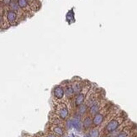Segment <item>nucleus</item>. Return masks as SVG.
Listing matches in <instances>:
<instances>
[{
  "label": "nucleus",
  "instance_id": "1",
  "mask_svg": "<svg viewBox=\"0 0 137 137\" xmlns=\"http://www.w3.org/2000/svg\"><path fill=\"white\" fill-rule=\"evenodd\" d=\"M119 125H120V121H119V119H112V120H110L109 122L107 124L104 131H105L106 133L114 132V131H115L118 128H119Z\"/></svg>",
  "mask_w": 137,
  "mask_h": 137
},
{
  "label": "nucleus",
  "instance_id": "2",
  "mask_svg": "<svg viewBox=\"0 0 137 137\" xmlns=\"http://www.w3.org/2000/svg\"><path fill=\"white\" fill-rule=\"evenodd\" d=\"M57 115L62 119H66L69 115V111L65 104H60L57 107Z\"/></svg>",
  "mask_w": 137,
  "mask_h": 137
},
{
  "label": "nucleus",
  "instance_id": "3",
  "mask_svg": "<svg viewBox=\"0 0 137 137\" xmlns=\"http://www.w3.org/2000/svg\"><path fill=\"white\" fill-rule=\"evenodd\" d=\"M53 94L56 99H62L65 95V90L62 86H56L53 90Z\"/></svg>",
  "mask_w": 137,
  "mask_h": 137
},
{
  "label": "nucleus",
  "instance_id": "4",
  "mask_svg": "<svg viewBox=\"0 0 137 137\" xmlns=\"http://www.w3.org/2000/svg\"><path fill=\"white\" fill-rule=\"evenodd\" d=\"M104 119V114L98 112V114H96V115L94 116V119H93V125H94V126H98V125H100L103 123Z\"/></svg>",
  "mask_w": 137,
  "mask_h": 137
},
{
  "label": "nucleus",
  "instance_id": "5",
  "mask_svg": "<svg viewBox=\"0 0 137 137\" xmlns=\"http://www.w3.org/2000/svg\"><path fill=\"white\" fill-rule=\"evenodd\" d=\"M72 88H73V90H74V93H75L76 94H80V93L82 92V90L83 89V83L79 81L73 82V83H72Z\"/></svg>",
  "mask_w": 137,
  "mask_h": 137
},
{
  "label": "nucleus",
  "instance_id": "6",
  "mask_svg": "<svg viewBox=\"0 0 137 137\" xmlns=\"http://www.w3.org/2000/svg\"><path fill=\"white\" fill-rule=\"evenodd\" d=\"M74 94H75V93H74V90H73V88H72V84L66 85V88H65V95L66 98H67L68 99H72V98H73Z\"/></svg>",
  "mask_w": 137,
  "mask_h": 137
},
{
  "label": "nucleus",
  "instance_id": "7",
  "mask_svg": "<svg viewBox=\"0 0 137 137\" xmlns=\"http://www.w3.org/2000/svg\"><path fill=\"white\" fill-rule=\"evenodd\" d=\"M85 97H86V94H83V93H80V94H77L75 98L76 106H79L82 104H83L85 101Z\"/></svg>",
  "mask_w": 137,
  "mask_h": 137
},
{
  "label": "nucleus",
  "instance_id": "8",
  "mask_svg": "<svg viewBox=\"0 0 137 137\" xmlns=\"http://www.w3.org/2000/svg\"><path fill=\"white\" fill-rule=\"evenodd\" d=\"M100 109V105L99 104L96 103V104H93L92 106H90V109H89V113H90L91 115H95L96 114H98L99 112Z\"/></svg>",
  "mask_w": 137,
  "mask_h": 137
},
{
  "label": "nucleus",
  "instance_id": "9",
  "mask_svg": "<svg viewBox=\"0 0 137 137\" xmlns=\"http://www.w3.org/2000/svg\"><path fill=\"white\" fill-rule=\"evenodd\" d=\"M93 125V119L90 116H87L86 118L83 120V127H84L85 130H87V129L91 128Z\"/></svg>",
  "mask_w": 137,
  "mask_h": 137
},
{
  "label": "nucleus",
  "instance_id": "10",
  "mask_svg": "<svg viewBox=\"0 0 137 137\" xmlns=\"http://www.w3.org/2000/svg\"><path fill=\"white\" fill-rule=\"evenodd\" d=\"M87 109V105L85 104H82L81 105L77 106V115H83L86 114Z\"/></svg>",
  "mask_w": 137,
  "mask_h": 137
},
{
  "label": "nucleus",
  "instance_id": "11",
  "mask_svg": "<svg viewBox=\"0 0 137 137\" xmlns=\"http://www.w3.org/2000/svg\"><path fill=\"white\" fill-rule=\"evenodd\" d=\"M52 131L56 135V136H63L64 134V130L62 129V127L59 126V125H56L52 127Z\"/></svg>",
  "mask_w": 137,
  "mask_h": 137
},
{
  "label": "nucleus",
  "instance_id": "12",
  "mask_svg": "<svg viewBox=\"0 0 137 137\" xmlns=\"http://www.w3.org/2000/svg\"><path fill=\"white\" fill-rule=\"evenodd\" d=\"M7 18H8V20H9V23L14 22L15 20H16V18H17L16 13H15L14 11H13V10L9 11V12H8V14H7Z\"/></svg>",
  "mask_w": 137,
  "mask_h": 137
},
{
  "label": "nucleus",
  "instance_id": "13",
  "mask_svg": "<svg viewBox=\"0 0 137 137\" xmlns=\"http://www.w3.org/2000/svg\"><path fill=\"white\" fill-rule=\"evenodd\" d=\"M72 126L76 129V130H81L82 125H81V122H80V119H76V118H75V119H72Z\"/></svg>",
  "mask_w": 137,
  "mask_h": 137
},
{
  "label": "nucleus",
  "instance_id": "14",
  "mask_svg": "<svg viewBox=\"0 0 137 137\" xmlns=\"http://www.w3.org/2000/svg\"><path fill=\"white\" fill-rule=\"evenodd\" d=\"M99 135H100L99 130L96 128L92 129V130H90V132H89V136H90V137H99Z\"/></svg>",
  "mask_w": 137,
  "mask_h": 137
},
{
  "label": "nucleus",
  "instance_id": "15",
  "mask_svg": "<svg viewBox=\"0 0 137 137\" xmlns=\"http://www.w3.org/2000/svg\"><path fill=\"white\" fill-rule=\"evenodd\" d=\"M18 4H19V6H20V8H21V9H25V8L28 6V2H27V0H19Z\"/></svg>",
  "mask_w": 137,
  "mask_h": 137
},
{
  "label": "nucleus",
  "instance_id": "16",
  "mask_svg": "<svg viewBox=\"0 0 137 137\" xmlns=\"http://www.w3.org/2000/svg\"><path fill=\"white\" fill-rule=\"evenodd\" d=\"M9 5H10V8H11V9H12V10H13V11H14V10H18L19 8H20V6H19L18 3H16V2H14V3H11Z\"/></svg>",
  "mask_w": 137,
  "mask_h": 137
},
{
  "label": "nucleus",
  "instance_id": "17",
  "mask_svg": "<svg viewBox=\"0 0 137 137\" xmlns=\"http://www.w3.org/2000/svg\"><path fill=\"white\" fill-rule=\"evenodd\" d=\"M117 137H128V133H127L126 131H125V130L121 131V132L117 136Z\"/></svg>",
  "mask_w": 137,
  "mask_h": 137
},
{
  "label": "nucleus",
  "instance_id": "18",
  "mask_svg": "<svg viewBox=\"0 0 137 137\" xmlns=\"http://www.w3.org/2000/svg\"><path fill=\"white\" fill-rule=\"evenodd\" d=\"M3 3H4V4H10V1L11 0H3Z\"/></svg>",
  "mask_w": 137,
  "mask_h": 137
},
{
  "label": "nucleus",
  "instance_id": "19",
  "mask_svg": "<svg viewBox=\"0 0 137 137\" xmlns=\"http://www.w3.org/2000/svg\"><path fill=\"white\" fill-rule=\"evenodd\" d=\"M45 137H56V136H55V135H53V134H49V135H47Z\"/></svg>",
  "mask_w": 137,
  "mask_h": 137
},
{
  "label": "nucleus",
  "instance_id": "20",
  "mask_svg": "<svg viewBox=\"0 0 137 137\" xmlns=\"http://www.w3.org/2000/svg\"><path fill=\"white\" fill-rule=\"evenodd\" d=\"M84 137H90V136H89V134H87V135H85Z\"/></svg>",
  "mask_w": 137,
  "mask_h": 137
},
{
  "label": "nucleus",
  "instance_id": "21",
  "mask_svg": "<svg viewBox=\"0 0 137 137\" xmlns=\"http://www.w3.org/2000/svg\"><path fill=\"white\" fill-rule=\"evenodd\" d=\"M2 20H3V18H2V17H1V16H0V23H1V22H2Z\"/></svg>",
  "mask_w": 137,
  "mask_h": 137
},
{
  "label": "nucleus",
  "instance_id": "22",
  "mask_svg": "<svg viewBox=\"0 0 137 137\" xmlns=\"http://www.w3.org/2000/svg\"><path fill=\"white\" fill-rule=\"evenodd\" d=\"M14 2H16V1H19V0H13Z\"/></svg>",
  "mask_w": 137,
  "mask_h": 137
},
{
  "label": "nucleus",
  "instance_id": "23",
  "mask_svg": "<svg viewBox=\"0 0 137 137\" xmlns=\"http://www.w3.org/2000/svg\"><path fill=\"white\" fill-rule=\"evenodd\" d=\"M106 137H109V136H106Z\"/></svg>",
  "mask_w": 137,
  "mask_h": 137
}]
</instances>
